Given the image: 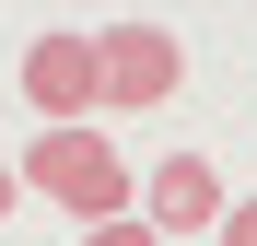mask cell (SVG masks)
I'll return each instance as SVG.
<instances>
[{
  "label": "cell",
  "instance_id": "6",
  "mask_svg": "<svg viewBox=\"0 0 257 246\" xmlns=\"http://www.w3.org/2000/svg\"><path fill=\"white\" fill-rule=\"evenodd\" d=\"M210 246H257V199H222V223H210Z\"/></svg>",
  "mask_w": 257,
  "mask_h": 246
},
{
  "label": "cell",
  "instance_id": "7",
  "mask_svg": "<svg viewBox=\"0 0 257 246\" xmlns=\"http://www.w3.org/2000/svg\"><path fill=\"white\" fill-rule=\"evenodd\" d=\"M12 211H24V176H12V164H0V223H12Z\"/></svg>",
  "mask_w": 257,
  "mask_h": 246
},
{
  "label": "cell",
  "instance_id": "5",
  "mask_svg": "<svg viewBox=\"0 0 257 246\" xmlns=\"http://www.w3.org/2000/svg\"><path fill=\"white\" fill-rule=\"evenodd\" d=\"M82 246H164V234H152L141 211H105V223H82Z\"/></svg>",
  "mask_w": 257,
  "mask_h": 246
},
{
  "label": "cell",
  "instance_id": "8",
  "mask_svg": "<svg viewBox=\"0 0 257 246\" xmlns=\"http://www.w3.org/2000/svg\"><path fill=\"white\" fill-rule=\"evenodd\" d=\"M187 246H210V234H187Z\"/></svg>",
  "mask_w": 257,
  "mask_h": 246
},
{
  "label": "cell",
  "instance_id": "4",
  "mask_svg": "<svg viewBox=\"0 0 257 246\" xmlns=\"http://www.w3.org/2000/svg\"><path fill=\"white\" fill-rule=\"evenodd\" d=\"M24 106L47 117H94V35H35L24 47Z\"/></svg>",
  "mask_w": 257,
  "mask_h": 246
},
{
  "label": "cell",
  "instance_id": "2",
  "mask_svg": "<svg viewBox=\"0 0 257 246\" xmlns=\"http://www.w3.org/2000/svg\"><path fill=\"white\" fill-rule=\"evenodd\" d=\"M176 82H187V47L164 24H105L94 35V106L152 117V106H176Z\"/></svg>",
  "mask_w": 257,
  "mask_h": 246
},
{
  "label": "cell",
  "instance_id": "3",
  "mask_svg": "<svg viewBox=\"0 0 257 246\" xmlns=\"http://www.w3.org/2000/svg\"><path fill=\"white\" fill-rule=\"evenodd\" d=\"M128 199H141V223H152L164 246H187V234H210V223H222V176H210V152H164Z\"/></svg>",
  "mask_w": 257,
  "mask_h": 246
},
{
  "label": "cell",
  "instance_id": "1",
  "mask_svg": "<svg viewBox=\"0 0 257 246\" xmlns=\"http://www.w3.org/2000/svg\"><path fill=\"white\" fill-rule=\"evenodd\" d=\"M12 176H24V188H47L70 223H105V211H128V188H141V176L117 164V141H105V129H82V117L35 129V152L12 164Z\"/></svg>",
  "mask_w": 257,
  "mask_h": 246
}]
</instances>
